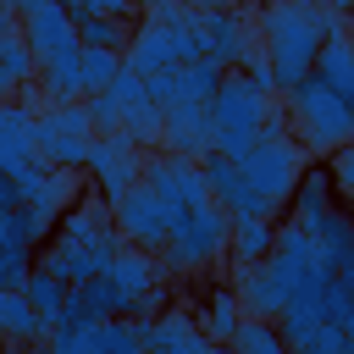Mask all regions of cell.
Wrapping results in <instances>:
<instances>
[{
	"instance_id": "cell-1",
	"label": "cell",
	"mask_w": 354,
	"mask_h": 354,
	"mask_svg": "<svg viewBox=\"0 0 354 354\" xmlns=\"http://www.w3.org/2000/svg\"><path fill=\"white\" fill-rule=\"evenodd\" d=\"M227 238H232V210L221 199H205L194 210H183L166 232V243L155 249V266L160 277H199V271H216L227 266Z\"/></svg>"
},
{
	"instance_id": "cell-2",
	"label": "cell",
	"mask_w": 354,
	"mask_h": 354,
	"mask_svg": "<svg viewBox=\"0 0 354 354\" xmlns=\"http://www.w3.org/2000/svg\"><path fill=\"white\" fill-rule=\"evenodd\" d=\"M254 22H260V44L266 61L277 72V88H293L299 77H310L321 33L310 22V6H288V0H254Z\"/></svg>"
},
{
	"instance_id": "cell-3",
	"label": "cell",
	"mask_w": 354,
	"mask_h": 354,
	"mask_svg": "<svg viewBox=\"0 0 354 354\" xmlns=\"http://www.w3.org/2000/svg\"><path fill=\"white\" fill-rule=\"evenodd\" d=\"M282 100H288V111H293V138L310 149V160H326L337 144L354 138V116H348L343 94H332L315 72L299 77L293 88H282Z\"/></svg>"
},
{
	"instance_id": "cell-4",
	"label": "cell",
	"mask_w": 354,
	"mask_h": 354,
	"mask_svg": "<svg viewBox=\"0 0 354 354\" xmlns=\"http://www.w3.org/2000/svg\"><path fill=\"white\" fill-rule=\"evenodd\" d=\"M304 166H310V149H304L293 133H260L254 149L238 155L243 183H249L254 194H266V205H271L277 216L288 210V194H293V183L304 177Z\"/></svg>"
},
{
	"instance_id": "cell-5",
	"label": "cell",
	"mask_w": 354,
	"mask_h": 354,
	"mask_svg": "<svg viewBox=\"0 0 354 354\" xmlns=\"http://www.w3.org/2000/svg\"><path fill=\"white\" fill-rule=\"evenodd\" d=\"M111 210H116L122 238H127V243H138V249H160V243H166V232H171V221H177V210H171V205H166L144 177H138V183H133Z\"/></svg>"
},
{
	"instance_id": "cell-6",
	"label": "cell",
	"mask_w": 354,
	"mask_h": 354,
	"mask_svg": "<svg viewBox=\"0 0 354 354\" xmlns=\"http://www.w3.org/2000/svg\"><path fill=\"white\" fill-rule=\"evenodd\" d=\"M138 321V343L149 354H216L221 343L199 326V310H160V315H133Z\"/></svg>"
},
{
	"instance_id": "cell-7",
	"label": "cell",
	"mask_w": 354,
	"mask_h": 354,
	"mask_svg": "<svg viewBox=\"0 0 354 354\" xmlns=\"http://www.w3.org/2000/svg\"><path fill=\"white\" fill-rule=\"evenodd\" d=\"M199 22H205V50H210L221 66H238V61L260 44L254 6H232V0H221V6H205Z\"/></svg>"
},
{
	"instance_id": "cell-8",
	"label": "cell",
	"mask_w": 354,
	"mask_h": 354,
	"mask_svg": "<svg viewBox=\"0 0 354 354\" xmlns=\"http://www.w3.org/2000/svg\"><path fill=\"white\" fill-rule=\"evenodd\" d=\"M266 105H271V94H266V88H254L238 66H227V72H221V83H216V94H210L216 127H221V133H243V138H260Z\"/></svg>"
},
{
	"instance_id": "cell-9",
	"label": "cell",
	"mask_w": 354,
	"mask_h": 354,
	"mask_svg": "<svg viewBox=\"0 0 354 354\" xmlns=\"http://www.w3.org/2000/svg\"><path fill=\"white\" fill-rule=\"evenodd\" d=\"M144 183H149L177 216L210 199V183H205L199 160H183V155H171V149H149V155H144Z\"/></svg>"
},
{
	"instance_id": "cell-10",
	"label": "cell",
	"mask_w": 354,
	"mask_h": 354,
	"mask_svg": "<svg viewBox=\"0 0 354 354\" xmlns=\"http://www.w3.org/2000/svg\"><path fill=\"white\" fill-rule=\"evenodd\" d=\"M216 111H210V100H177V105H166V133H160V149H171V155H183V160H199V155H210L216 149Z\"/></svg>"
},
{
	"instance_id": "cell-11",
	"label": "cell",
	"mask_w": 354,
	"mask_h": 354,
	"mask_svg": "<svg viewBox=\"0 0 354 354\" xmlns=\"http://www.w3.org/2000/svg\"><path fill=\"white\" fill-rule=\"evenodd\" d=\"M127 66L133 72H144V77H155V72H171V66H183V55H177V28L171 22H160L155 11H144L138 22H133V33H127Z\"/></svg>"
},
{
	"instance_id": "cell-12",
	"label": "cell",
	"mask_w": 354,
	"mask_h": 354,
	"mask_svg": "<svg viewBox=\"0 0 354 354\" xmlns=\"http://www.w3.org/2000/svg\"><path fill=\"white\" fill-rule=\"evenodd\" d=\"M17 194H22V205H39V210H50V216L61 221V210L83 194V171H77V166H50V160H39V166L17 171Z\"/></svg>"
},
{
	"instance_id": "cell-13",
	"label": "cell",
	"mask_w": 354,
	"mask_h": 354,
	"mask_svg": "<svg viewBox=\"0 0 354 354\" xmlns=\"http://www.w3.org/2000/svg\"><path fill=\"white\" fill-rule=\"evenodd\" d=\"M22 39L33 44L39 66H44V61H66V55H83V39H77V22L66 17V6H44V11H28V17H22Z\"/></svg>"
},
{
	"instance_id": "cell-14",
	"label": "cell",
	"mask_w": 354,
	"mask_h": 354,
	"mask_svg": "<svg viewBox=\"0 0 354 354\" xmlns=\"http://www.w3.org/2000/svg\"><path fill=\"white\" fill-rule=\"evenodd\" d=\"M33 116L39 111H28L22 100H11V94H0V166L17 177V171H28V166H39V144H33Z\"/></svg>"
},
{
	"instance_id": "cell-15",
	"label": "cell",
	"mask_w": 354,
	"mask_h": 354,
	"mask_svg": "<svg viewBox=\"0 0 354 354\" xmlns=\"http://www.w3.org/2000/svg\"><path fill=\"white\" fill-rule=\"evenodd\" d=\"M227 282H232L243 315H271V321L282 315V288L266 260H227Z\"/></svg>"
},
{
	"instance_id": "cell-16",
	"label": "cell",
	"mask_w": 354,
	"mask_h": 354,
	"mask_svg": "<svg viewBox=\"0 0 354 354\" xmlns=\"http://www.w3.org/2000/svg\"><path fill=\"white\" fill-rule=\"evenodd\" d=\"M332 205H337V188H332V177H326V160H310L304 177H299L293 194H288V216H293L304 232H315Z\"/></svg>"
},
{
	"instance_id": "cell-17",
	"label": "cell",
	"mask_w": 354,
	"mask_h": 354,
	"mask_svg": "<svg viewBox=\"0 0 354 354\" xmlns=\"http://www.w3.org/2000/svg\"><path fill=\"white\" fill-rule=\"evenodd\" d=\"M39 266H50L61 282H88V277H100V271H105V254L94 249V238L50 232V243H44V260H39Z\"/></svg>"
},
{
	"instance_id": "cell-18",
	"label": "cell",
	"mask_w": 354,
	"mask_h": 354,
	"mask_svg": "<svg viewBox=\"0 0 354 354\" xmlns=\"http://www.w3.org/2000/svg\"><path fill=\"white\" fill-rule=\"evenodd\" d=\"M50 326L39 321V310L28 304L22 288H0V343L6 348H44Z\"/></svg>"
},
{
	"instance_id": "cell-19",
	"label": "cell",
	"mask_w": 354,
	"mask_h": 354,
	"mask_svg": "<svg viewBox=\"0 0 354 354\" xmlns=\"http://www.w3.org/2000/svg\"><path fill=\"white\" fill-rule=\"evenodd\" d=\"M105 282H111V293H122V299H133V310H138V293L160 277V266H155V249H138V243H122L116 249V260L100 271Z\"/></svg>"
},
{
	"instance_id": "cell-20",
	"label": "cell",
	"mask_w": 354,
	"mask_h": 354,
	"mask_svg": "<svg viewBox=\"0 0 354 354\" xmlns=\"http://www.w3.org/2000/svg\"><path fill=\"white\" fill-rule=\"evenodd\" d=\"M332 94H343V105H348V116H354V33H343V39H326L321 50H315V66H310Z\"/></svg>"
},
{
	"instance_id": "cell-21",
	"label": "cell",
	"mask_w": 354,
	"mask_h": 354,
	"mask_svg": "<svg viewBox=\"0 0 354 354\" xmlns=\"http://www.w3.org/2000/svg\"><path fill=\"white\" fill-rule=\"evenodd\" d=\"M122 166H144V149L127 133H94L88 138V155H83V171L88 177H105V171H122Z\"/></svg>"
},
{
	"instance_id": "cell-22",
	"label": "cell",
	"mask_w": 354,
	"mask_h": 354,
	"mask_svg": "<svg viewBox=\"0 0 354 354\" xmlns=\"http://www.w3.org/2000/svg\"><path fill=\"white\" fill-rule=\"evenodd\" d=\"M111 221H116V210H111V199H100V188H94V194H77V199L61 210L55 232H66V238H100Z\"/></svg>"
},
{
	"instance_id": "cell-23",
	"label": "cell",
	"mask_w": 354,
	"mask_h": 354,
	"mask_svg": "<svg viewBox=\"0 0 354 354\" xmlns=\"http://www.w3.org/2000/svg\"><path fill=\"white\" fill-rule=\"evenodd\" d=\"M315 249H321V266H326V271H337V266L354 260V216H348L343 205H332L326 221L315 227Z\"/></svg>"
},
{
	"instance_id": "cell-24",
	"label": "cell",
	"mask_w": 354,
	"mask_h": 354,
	"mask_svg": "<svg viewBox=\"0 0 354 354\" xmlns=\"http://www.w3.org/2000/svg\"><path fill=\"white\" fill-rule=\"evenodd\" d=\"M33 77H39V55H33V44L22 39V28L0 33V94H17V88L33 83Z\"/></svg>"
},
{
	"instance_id": "cell-25",
	"label": "cell",
	"mask_w": 354,
	"mask_h": 354,
	"mask_svg": "<svg viewBox=\"0 0 354 354\" xmlns=\"http://www.w3.org/2000/svg\"><path fill=\"white\" fill-rule=\"evenodd\" d=\"M277 238V216H232V238H227V260H266Z\"/></svg>"
},
{
	"instance_id": "cell-26",
	"label": "cell",
	"mask_w": 354,
	"mask_h": 354,
	"mask_svg": "<svg viewBox=\"0 0 354 354\" xmlns=\"http://www.w3.org/2000/svg\"><path fill=\"white\" fill-rule=\"evenodd\" d=\"M122 133L149 155V149H160V133H166V105L160 100H133V105H122Z\"/></svg>"
},
{
	"instance_id": "cell-27",
	"label": "cell",
	"mask_w": 354,
	"mask_h": 354,
	"mask_svg": "<svg viewBox=\"0 0 354 354\" xmlns=\"http://www.w3.org/2000/svg\"><path fill=\"white\" fill-rule=\"evenodd\" d=\"M238 321H243V304H238L232 282H216V288H210V299H205V310H199V326L227 348V337L238 332Z\"/></svg>"
},
{
	"instance_id": "cell-28",
	"label": "cell",
	"mask_w": 354,
	"mask_h": 354,
	"mask_svg": "<svg viewBox=\"0 0 354 354\" xmlns=\"http://www.w3.org/2000/svg\"><path fill=\"white\" fill-rule=\"evenodd\" d=\"M22 293H28V304L39 310V321H44V326H55V321H61V299H66V282H61L50 266H39V260H33V271H28Z\"/></svg>"
},
{
	"instance_id": "cell-29",
	"label": "cell",
	"mask_w": 354,
	"mask_h": 354,
	"mask_svg": "<svg viewBox=\"0 0 354 354\" xmlns=\"http://www.w3.org/2000/svg\"><path fill=\"white\" fill-rule=\"evenodd\" d=\"M227 348H238V354H288V343H282L271 315H243L238 332L227 337Z\"/></svg>"
},
{
	"instance_id": "cell-30",
	"label": "cell",
	"mask_w": 354,
	"mask_h": 354,
	"mask_svg": "<svg viewBox=\"0 0 354 354\" xmlns=\"http://www.w3.org/2000/svg\"><path fill=\"white\" fill-rule=\"evenodd\" d=\"M39 83H44V105L77 100V94H83V72H77V55H66V61H44V66H39Z\"/></svg>"
},
{
	"instance_id": "cell-31",
	"label": "cell",
	"mask_w": 354,
	"mask_h": 354,
	"mask_svg": "<svg viewBox=\"0 0 354 354\" xmlns=\"http://www.w3.org/2000/svg\"><path fill=\"white\" fill-rule=\"evenodd\" d=\"M138 321L133 315H105L94 321V354H138Z\"/></svg>"
},
{
	"instance_id": "cell-32",
	"label": "cell",
	"mask_w": 354,
	"mask_h": 354,
	"mask_svg": "<svg viewBox=\"0 0 354 354\" xmlns=\"http://www.w3.org/2000/svg\"><path fill=\"white\" fill-rule=\"evenodd\" d=\"M127 33H133V22L105 17V11H94V17L77 22V39H83V44H100V50H127Z\"/></svg>"
},
{
	"instance_id": "cell-33",
	"label": "cell",
	"mask_w": 354,
	"mask_h": 354,
	"mask_svg": "<svg viewBox=\"0 0 354 354\" xmlns=\"http://www.w3.org/2000/svg\"><path fill=\"white\" fill-rule=\"evenodd\" d=\"M116 66H122V50H100V44H83V55H77V72H83V94H94V88H111Z\"/></svg>"
},
{
	"instance_id": "cell-34",
	"label": "cell",
	"mask_w": 354,
	"mask_h": 354,
	"mask_svg": "<svg viewBox=\"0 0 354 354\" xmlns=\"http://www.w3.org/2000/svg\"><path fill=\"white\" fill-rule=\"evenodd\" d=\"M321 321H326V326H354V293H348L337 277H326V293H321Z\"/></svg>"
},
{
	"instance_id": "cell-35",
	"label": "cell",
	"mask_w": 354,
	"mask_h": 354,
	"mask_svg": "<svg viewBox=\"0 0 354 354\" xmlns=\"http://www.w3.org/2000/svg\"><path fill=\"white\" fill-rule=\"evenodd\" d=\"M83 100H88L94 133H122V100H116L111 88H94V94H83Z\"/></svg>"
},
{
	"instance_id": "cell-36",
	"label": "cell",
	"mask_w": 354,
	"mask_h": 354,
	"mask_svg": "<svg viewBox=\"0 0 354 354\" xmlns=\"http://www.w3.org/2000/svg\"><path fill=\"white\" fill-rule=\"evenodd\" d=\"M326 177H332L337 199H354V138H348V144H337V149L326 155Z\"/></svg>"
},
{
	"instance_id": "cell-37",
	"label": "cell",
	"mask_w": 354,
	"mask_h": 354,
	"mask_svg": "<svg viewBox=\"0 0 354 354\" xmlns=\"http://www.w3.org/2000/svg\"><path fill=\"white\" fill-rule=\"evenodd\" d=\"M111 94H116L122 105H133V100H144V94H149L144 72H133V66H127V55H122V66H116V77H111Z\"/></svg>"
},
{
	"instance_id": "cell-38",
	"label": "cell",
	"mask_w": 354,
	"mask_h": 354,
	"mask_svg": "<svg viewBox=\"0 0 354 354\" xmlns=\"http://www.w3.org/2000/svg\"><path fill=\"white\" fill-rule=\"evenodd\" d=\"M138 177H144V166H122V171H105V177H94V188H100V199H111V205H116V199H122V194H127Z\"/></svg>"
},
{
	"instance_id": "cell-39",
	"label": "cell",
	"mask_w": 354,
	"mask_h": 354,
	"mask_svg": "<svg viewBox=\"0 0 354 354\" xmlns=\"http://www.w3.org/2000/svg\"><path fill=\"white\" fill-rule=\"evenodd\" d=\"M166 304H171V277H155V282L138 293V310H133V315H160Z\"/></svg>"
},
{
	"instance_id": "cell-40",
	"label": "cell",
	"mask_w": 354,
	"mask_h": 354,
	"mask_svg": "<svg viewBox=\"0 0 354 354\" xmlns=\"http://www.w3.org/2000/svg\"><path fill=\"white\" fill-rule=\"evenodd\" d=\"M304 354H343V326H315L310 332V343H304Z\"/></svg>"
},
{
	"instance_id": "cell-41",
	"label": "cell",
	"mask_w": 354,
	"mask_h": 354,
	"mask_svg": "<svg viewBox=\"0 0 354 354\" xmlns=\"http://www.w3.org/2000/svg\"><path fill=\"white\" fill-rule=\"evenodd\" d=\"M260 133H293V111H288V100H282V94H271V105H266V122H260Z\"/></svg>"
},
{
	"instance_id": "cell-42",
	"label": "cell",
	"mask_w": 354,
	"mask_h": 354,
	"mask_svg": "<svg viewBox=\"0 0 354 354\" xmlns=\"http://www.w3.org/2000/svg\"><path fill=\"white\" fill-rule=\"evenodd\" d=\"M11 28H22V11H17V0H0V33H11Z\"/></svg>"
},
{
	"instance_id": "cell-43",
	"label": "cell",
	"mask_w": 354,
	"mask_h": 354,
	"mask_svg": "<svg viewBox=\"0 0 354 354\" xmlns=\"http://www.w3.org/2000/svg\"><path fill=\"white\" fill-rule=\"evenodd\" d=\"M44 6H61V0H17V11L28 17V11H44Z\"/></svg>"
},
{
	"instance_id": "cell-44",
	"label": "cell",
	"mask_w": 354,
	"mask_h": 354,
	"mask_svg": "<svg viewBox=\"0 0 354 354\" xmlns=\"http://www.w3.org/2000/svg\"><path fill=\"white\" fill-rule=\"evenodd\" d=\"M155 6H160V0H138V11H155Z\"/></svg>"
},
{
	"instance_id": "cell-45",
	"label": "cell",
	"mask_w": 354,
	"mask_h": 354,
	"mask_svg": "<svg viewBox=\"0 0 354 354\" xmlns=\"http://www.w3.org/2000/svg\"><path fill=\"white\" fill-rule=\"evenodd\" d=\"M337 205H343V210H348V216H354V199H337Z\"/></svg>"
},
{
	"instance_id": "cell-46",
	"label": "cell",
	"mask_w": 354,
	"mask_h": 354,
	"mask_svg": "<svg viewBox=\"0 0 354 354\" xmlns=\"http://www.w3.org/2000/svg\"><path fill=\"white\" fill-rule=\"evenodd\" d=\"M188 6H221V0H188Z\"/></svg>"
},
{
	"instance_id": "cell-47",
	"label": "cell",
	"mask_w": 354,
	"mask_h": 354,
	"mask_svg": "<svg viewBox=\"0 0 354 354\" xmlns=\"http://www.w3.org/2000/svg\"><path fill=\"white\" fill-rule=\"evenodd\" d=\"M232 6H254V0H232Z\"/></svg>"
}]
</instances>
